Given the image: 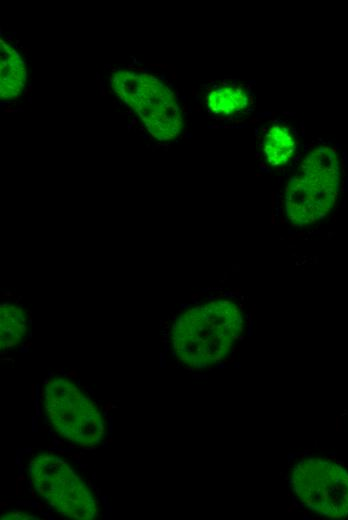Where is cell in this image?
<instances>
[{
  "label": "cell",
  "instance_id": "cell-1",
  "mask_svg": "<svg viewBox=\"0 0 348 520\" xmlns=\"http://www.w3.org/2000/svg\"><path fill=\"white\" fill-rule=\"evenodd\" d=\"M242 328V310L234 300L218 298L195 304L173 321L172 353L188 369L212 368L228 357Z\"/></svg>",
  "mask_w": 348,
  "mask_h": 520
},
{
  "label": "cell",
  "instance_id": "cell-2",
  "mask_svg": "<svg viewBox=\"0 0 348 520\" xmlns=\"http://www.w3.org/2000/svg\"><path fill=\"white\" fill-rule=\"evenodd\" d=\"M340 184L336 150L319 146L310 151L291 176L285 190L287 221L296 227L322 220L334 207Z\"/></svg>",
  "mask_w": 348,
  "mask_h": 520
},
{
  "label": "cell",
  "instance_id": "cell-3",
  "mask_svg": "<svg viewBox=\"0 0 348 520\" xmlns=\"http://www.w3.org/2000/svg\"><path fill=\"white\" fill-rule=\"evenodd\" d=\"M42 402L47 421L65 441L80 447L103 442L105 418L96 402L74 381L64 376L50 378Z\"/></svg>",
  "mask_w": 348,
  "mask_h": 520
},
{
  "label": "cell",
  "instance_id": "cell-4",
  "mask_svg": "<svg viewBox=\"0 0 348 520\" xmlns=\"http://www.w3.org/2000/svg\"><path fill=\"white\" fill-rule=\"evenodd\" d=\"M110 84L115 94L139 116L148 132L160 141L175 139L183 120L172 90L148 73L118 70Z\"/></svg>",
  "mask_w": 348,
  "mask_h": 520
},
{
  "label": "cell",
  "instance_id": "cell-5",
  "mask_svg": "<svg viewBox=\"0 0 348 520\" xmlns=\"http://www.w3.org/2000/svg\"><path fill=\"white\" fill-rule=\"evenodd\" d=\"M29 477L36 494L53 510L74 520H93L99 515L95 494L63 458L48 452L29 462Z\"/></svg>",
  "mask_w": 348,
  "mask_h": 520
},
{
  "label": "cell",
  "instance_id": "cell-6",
  "mask_svg": "<svg viewBox=\"0 0 348 520\" xmlns=\"http://www.w3.org/2000/svg\"><path fill=\"white\" fill-rule=\"evenodd\" d=\"M294 494L310 510L329 517H348V471L321 458L300 461L293 469Z\"/></svg>",
  "mask_w": 348,
  "mask_h": 520
},
{
  "label": "cell",
  "instance_id": "cell-7",
  "mask_svg": "<svg viewBox=\"0 0 348 520\" xmlns=\"http://www.w3.org/2000/svg\"><path fill=\"white\" fill-rule=\"evenodd\" d=\"M27 79L26 65L17 50L0 39V97L15 99L22 93Z\"/></svg>",
  "mask_w": 348,
  "mask_h": 520
},
{
  "label": "cell",
  "instance_id": "cell-8",
  "mask_svg": "<svg viewBox=\"0 0 348 520\" xmlns=\"http://www.w3.org/2000/svg\"><path fill=\"white\" fill-rule=\"evenodd\" d=\"M29 332L27 311L17 303L6 301L0 306V347L2 352L21 345Z\"/></svg>",
  "mask_w": 348,
  "mask_h": 520
},
{
  "label": "cell",
  "instance_id": "cell-9",
  "mask_svg": "<svg viewBox=\"0 0 348 520\" xmlns=\"http://www.w3.org/2000/svg\"><path fill=\"white\" fill-rule=\"evenodd\" d=\"M296 140L292 132L284 125H272L263 140V151L269 165L281 167L294 155Z\"/></svg>",
  "mask_w": 348,
  "mask_h": 520
},
{
  "label": "cell",
  "instance_id": "cell-10",
  "mask_svg": "<svg viewBox=\"0 0 348 520\" xmlns=\"http://www.w3.org/2000/svg\"><path fill=\"white\" fill-rule=\"evenodd\" d=\"M248 104V94L240 86H221L210 91L207 96L208 109L216 115L229 116L240 113Z\"/></svg>",
  "mask_w": 348,
  "mask_h": 520
},
{
  "label": "cell",
  "instance_id": "cell-11",
  "mask_svg": "<svg viewBox=\"0 0 348 520\" xmlns=\"http://www.w3.org/2000/svg\"><path fill=\"white\" fill-rule=\"evenodd\" d=\"M2 519H36L35 516L29 515L22 511H10L1 516Z\"/></svg>",
  "mask_w": 348,
  "mask_h": 520
}]
</instances>
